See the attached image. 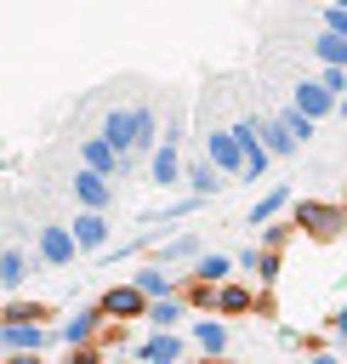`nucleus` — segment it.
Returning a JSON list of instances; mask_svg holds the SVG:
<instances>
[{"instance_id": "nucleus-1", "label": "nucleus", "mask_w": 347, "mask_h": 364, "mask_svg": "<svg viewBox=\"0 0 347 364\" xmlns=\"http://www.w3.org/2000/svg\"><path fill=\"white\" fill-rule=\"evenodd\" d=\"M307 239H319V245H330V239H341L347 233V205H336V199H296V216H290Z\"/></svg>"}, {"instance_id": "nucleus-2", "label": "nucleus", "mask_w": 347, "mask_h": 364, "mask_svg": "<svg viewBox=\"0 0 347 364\" xmlns=\"http://www.w3.org/2000/svg\"><path fill=\"white\" fill-rule=\"evenodd\" d=\"M74 256H80V239H74L68 222H46V228L34 233V262H40V267H68Z\"/></svg>"}, {"instance_id": "nucleus-3", "label": "nucleus", "mask_w": 347, "mask_h": 364, "mask_svg": "<svg viewBox=\"0 0 347 364\" xmlns=\"http://www.w3.org/2000/svg\"><path fill=\"white\" fill-rule=\"evenodd\" d=\"M216 313L222 318H239V313H267V296H262V284H239L233 273L216 284Z\"/></svg>"}, {"instance_id": "nucleus-4", "label": "nucleus", "mask_w": 347, "mask_h": 364, "mask_svg": "<svg viewBox=\"0 0 347 364\" xmlns=\"http://www.w3.org/2000/svg\"><path fill=\"white\" fill-rule=\"evenodd\" d=\"M182 171H188L182 165V142L176 136H159L154 154H148V182L154 188H182Z\"/></svg>"}, {"instance_id": "nucleus-5", "label": "nucleus", "mask_w": 347, "mask_h": 364, "mask_svg": "<svg viewBox=\"0 0 347 364\" xmlns=\"http://www.w3.org/2000/svg\"><path fill=\"white\" fill-rule=\"evenodd\" d=\"M97 307H102L114 324H125V318H148V296H142L131 279H125V284H108V290L97 296Z\"/></svg>"}, {"instance_id": "nucleus-6", "label": "nucleus", "mask_w": 347, "mask_h": 364, "mask_svg": "<svg viewBox=\"0 0 347 364\" xmlns=\"http://www.w3.org/2000/svg\"><path fill=\"white\" fill-rule=\"evenodd\" d=\"M46 341H51V330H46V324H34V318H0V347H6L11 358L40 353Z\"/></svg>"}, {"instance_id": "nucleus-7", "label": "nucleus", "mask_w": 347, "mask_h": 364, "mask_svg": "<svg viewBox=\"0 0 347 364\" xmlns=\"http://www.w3.org/2000/svg\"><path fill=\"white\" fill-rule=\"evenodd\" d=\"M205 154L222 165V176H239L245 171V148H239L233 125H205Z\"/></svg>"}, {"instance_id": "nucleus-8", "label": "nucleus", "mask_w": 347, "mask_h": 364, "mask_svg": "<svg viewBox=\"0 0 347 364\" xmlns=\"http://www.w3.org/2000/svg\"><path fill=\"white\" fill-rule=\"evenodd\" d=\"M102 324H108V313L91 301V307H74V313L63 318V330H57V336H63V347H91V341L102 336Z\"/></svg>"}, {"instance_id": "nucleus-9", "label": "nucleus", "mask_w": 347, "mask_h": 364, "mask_svg": "<svg viewBox=\"0 0 347 364\" xmlns=\"http://www.w3.org/2000/svg\"><path fill=\"white\" fill-rule=\"evenodd\" d=\"M74 199H80V205H91V210H114V176H102V171H91V165H80V171H74Z\"/></svg>"}, {"instance_id": "nucleus-10", "label": "nucleus", "mask_w": 347, "mask_h": 364, "mask_svg": "<svg viewBox=\"0 0 347 364\" xmlns=\"http://www.w3.org/2000/svg\"><path fill=\"white\" fill-rule=\"evenodd\" d=\"M290 102H296V108H301L307 119H324V114H336V91H330L324 80H296Z\"/></svg>"}, {"instance_id": "nucleus-11", "label": "nucleus", "mask_w": 347, "mask_h": 364, "mask_svg": "<svg viewBox=\"0 0 347 364\" xmlns=\"http://www.w3.org/2000/svg\"><path fill=\"white\" fill-rule=\"evenodd\" d=\"M80 165H91V171H102V176H119V171H125V154L97 131V136H85V142H80Z\"/></svg>"}, {"instance_id": "nucleus-12", "label": "nucleus", "mask_w": 347, "mask_h": 364, "mask_svg": "<svg viewBox=\"0 0 347 364\" xmlns=\"http://www.w3.org/2000/svg\"><path fill=\"white\" fill-rule=\"evenodd\" d=\"M68 228H74L80 250H102V245H108V210H91V205H80V216H74Z\"/></svg>"}, {"instance_id": "nucleus-13", "label": "nucleus", "mask_w": 347, "mask_h": 364, "mask_svg": "<svg viewBox=\"0 0 347 364\" xmlns=\"http://www.w3.org/2000/svg\"><path fill=\"white\" fill-rule=\"evenodd\" d=\"M239 267L267 290V284H279V250H267V245H245L239 250Z\"/></svg>"}, {"instance_id": "nucleus-14", "label": "nucleus", "mask_w": 347, "mask_h": 364, "mask_svg": "<svg viewBox=\"0 0 347 364\" xmlns=\"http://www.w3.org/2000/svg\"><path fill=\"white\" fill-rule=\"evenodd\" d=\"M131 284H137V290H142V296L154 301V296H171V290H176L182 279H176V273H171V267H165V262L154 256V262H142V267L131 273Z\"/></svg>"}, {"instance_id": "nucleus-15", "label": "nucleus", "mask_w": 347, "mask_h": 364, "mask_svg": "<svg viewBox=\"0 0 347 364\" xmlns=\"http://www.w3.org/2000/svg\"><path fill=\"white\" fill-rule=\"evenodd\" d=\"M182 188L188 193H199V199H210L216 188H222V165L205 154V159H188V171H182Z\"/></svg>"}, {"instance_id": "nucleus-16", "label": "nucleus", "mask_w": 347, "mask_h": 364, "mask_svg": "<svg viewBox=\"0 0 347 364\" xmlns=\"http://www.w3.org/2000/svg\"><path fill=\"white\" fill-rule=\"evenodd\" d=\"M182 318H188V296H182V290H171V296H154V301H148V324H154V330H176Z\"/></svg>"}, {"instance_id": "nucleus-17", "label": "nucleus", "mask_w": 347, "mask_h": 364, "mask_svg": "<svg viewBox=\"0 0 347 364\" xmlns=\"http://www.w3.org/2000/svg\"><path fill=\"white\" fill-rule=\"evenodd\" d=\"M28 267H34V256H28L23 245H6V250H0V290H23Z\"/></svg>"}, {"instance_id": "nucleus-18", "label": "nucleus", "mask_w": 347, "mask_h": 364, "mask_svg": "<svg viewBox=\"0 0 347 364\" xmlns=\"http://www.w3.org/2000/svg\"><path fill=\"white\" fill-rule=\"evenodd\" d=\"M137 358H142V364H171V358H182V341H176L171 330H154L148 341H137Z\"/></svg>"}, {"instance_id": "nucleus-19", "label": "nucleus", "mask_w": 347, "mask_h": 364, "mask_svg": "<svg viewBox=\"0 0 347 364\" xmlns=\"http://www.w3.org/2000/svg\"><path fill=\"white\" fill-rule=\"evenodd\" d=\"M193 347H199V353H228V324H222V313H216V318H210V313L193 318Z\"/></svg>"}, {"instance_id": "nucleus-20", "label": "nucleus", "mask_w": 347, "mask_h": 364, "mask_svg": "<svg viewBox=\"0 0 347 364\" xmlns=\"http://www.w3.org/2000/svg\"><path fill=\"white\" fill-rule=\"evenodd\" d=\"M97 131H102V136H108V142H114L119 154H131V108H108Z\"/></svg>"}, {"instance_id": "nucleus-21", "label": "nucleus", "mask_w": 347, "mask_h": 364, "mask_svg": "<svg viewBox=\"0 0 347 364\" xmlns=\"http://www.w3.org/2000/svg\"><path fill=\"white\" fill-rule=\"evenodd\" d=\"M284 205H290V188H284V182H273V188H267V193H262V199L250 205V228H262V222H273V216H279Z\"/></svg>"}, {"instance_id": "nucleus-22", "label": "nucleus", "mask_w": 347, "mask_h": 364, "mask_svg": "<svg viewBox=\"0 0 347 364\" xmlns=\"http://www.w3.org/2000/svg\"><path fill=\"white\" fill-rule=\"evenodd\" d=\"M233 267H239V262L222 256V250H199V256H193V279H210V284H222Z\"/></svg>"}, {"instance_id": "nucleus-23", "label": "nucleus", "mask_w": 347, "mask_h": 364, "mask_svg": "<svg viewBox=\"0 0 347 364\" xmlns=\"http://www.w3.org/2000/svg\"><path fill=\"white\" fill-rule=\"evenodd\" d=\"M262 142H267V154H273V159H284V154H296V148H301V142L290 136V125H284V119H262Z\"/></svg>"}, {"instance_id": "nucleus-24", "label": "nucleus", "mask_w": 347, "mask_h": 364, "mask_svg": "<svg viewBox=\"0 0 347 364\" xmlns=\"http://www.w3.org/2000/svg\"><path fill=\"white\" fill-rule=\"evenodd\" d=\"M193 256H199V239H193V233H182V239H165V245H159V262H165V267H182V262H193Z\"/></svg>"}, {"instance_id": "nucleus-25", "label": "nucleus", "mask_w": 347, "mask_h": 364, "mask_svg": "<svg viewBox=\"0 0 347 364\" xmlns=\"http://www.w3.org/2000/svg\"><path fill=\"white\" fill-rule=\"evenodd\" d=\"M0 318H34V324H46V318H51V307H46V301H23V296L11 290V301L0 307Z\"/></svg>"}, {"instance_id": "nucleus-26", "label": "nucleus", "mask_w": 347, "mask_h": 364, "mask_svg": "<svg viewBox=\"0 0 347 364\" xmlns=\"http://www.w3.org/2000/svg\"><path fill=\"white\" fill-rule=\"evenodd\" d=\"M313 51H319V63H341V68H347V40H341L336 28H319Z\"/></svg>"}, {"instance_id": "nucleus-27", "label": "nucleus", "mask_w": 347, "mask_h": 364, "mask_svg": "<svg viewBox=\"0 0 347 364\" xmlns=\"http://www.w3.org/2000/svg\"><path fill=\"white\" fill-rule=\"evenodd\" d=\"M267 159H273V154H267V142H262V136H250V142H245V171H239V176H250V182H256V176L267 171Z\"/></svg>"}, {"instance_id": "nucleus-28", "label": "nucleus", "mask_w": 347, "mask_h": 364, "mask_svg": "<svg viewBox=\"0 0 347 364\" xmlns=\"http://www.w3.org/2000/svg\"><path fill=\"white\" fill-rule=\"evenodd\" d=\"M290 233H296V222H279V216H273V222H262L256 245H267V250H284V245H290Z\"/></svg>"}, {"instance_id": "nucleus-29", "label": "nucleus", "mask_w": 347, "mask_h": 364, "mask_svg": "<svg viewBox=\"0 0 347 364\" xmlns=\"http://www.w3.org/2000/svg\"><path fill=\"white\" fill-rule=\"evenodd\" d=\"M279 119H284V125H290V136H296V142H307V136H313V125H319V119H307V114H301V108H296V102H290V108H284V114H279Z\"/></svg>"}, {"instance_id": "nucleus-30", "label": "nucleus", "mask_w": 347, "mask_h": 364, "mask_svg": "<svg viewBox=\"0 0 347 364\" xmlns=\"http://www.w3.org/2000/svg\"><path fill=\"white\" fill-rule=\"evenodd\" d=\"M319 80H324V85L336 91V102H341V91H347V68H341V63H324V68H319Z\"/></svg>"}, {"instance_id": "nucleus-31", "label": "nucleus", "mask_w": 347, "mask_h": 364, "mask_svg": "<svg viewBox=\"0 0 347 364\" xmlns=\"http://www.w3.org/2000/svg\"><path fill=\"white\" fill-rule=\"evenodd\" d=\"M324 28H336V34L347 40V6H330V0H324Z\"/></svg>"}, {"instance_id": "nucleus-32", "label": "nucleus", "mask_w": 347, "mask_h": 364, "mask_svg": "<svg viewBox=\"0 0 347 364\" xmlns=\"http://www.w3.org/2000/svg\"><path fill=\"white\" fill-rule=\"evenodd\" d=\"M324 324H330V336H336V341H347V301H341V307H336Z\"/></svg>"}, {"instance_id": "nucleus-33", "label": "nucleus", "mask_w": 347, "mask_h": 364, "mask_svg": "<svg viewBox=\"0 0 347 364\" xmlns=\"http://www.w3.org/2000/svg\"><path fill=\"white\" fill-rule=\"evenodd\" d=\"M336 114H347V91H341V102H336Z\"/></svg>"}, {"instance_id": "nucleus-34", "label": "nucleus", "mask_w": 347, "mask_h": 364, "mask_svg": "<svg viewBox=\"0 0 347 364\" xmlns=\"http://www.w3.org/2000/svg\"><path fill=\"white\" fill-rule=\"evenodd\" d=\"M341 358H347V341H341Z\"/></svg>"}, {"instance_id": "nucleus-35", "label": "nucleus", "mask_w": 347, "mask_h": 364, "mask_svg": "<svg viewBox=\"0 0 347 364\" xmlns=\"http://www.w3.org/2000/svg\"><path fill=\"white\" fill-rule=\"evenodd\" d=\"M330 6H347V0H330Z\"/></svg>"}]
</instances>
